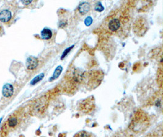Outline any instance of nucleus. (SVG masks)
<instances>
[{
  "label": "nucleus",
  "instance_id": "obj_1",
  "mask_svg": "<svg viewBox=\"0 0 163 137\" xmlns=\"http://www.w3.org/2000/svg\"><path fill=\"white\" fill-rule=\"evenodd\" d=\"M148 28L149 23L147 21L142 17L139 18L135 21L133 24V31L136 34L139 36H142L146 34Z\"/></svg>",
  "mask_w": 163,
  "mask_h": 137
},
{
  "label": "nucleus",
  "instance_id": "obj_2",
  "mask_svg": "<svg viewBox=\"0 0 163 137\" xmlns=\"http://www.w3.org/2000/svg\"><path fill=\"white\" fill-rule=\"evenodd\" d=\"M38 101H39L38 103H37L35 104L33 108L35 112H36V111H37V112L38 113H41L43 110L45 109V107L46 106L47 102L46 99L45 98H42L38 99Z\"/></svg>",
  "mask_w": 163,
  "mask_h": 137
},
{
  "label": "nucleus",
  "instance_id": "obj_3",
  "mask_svg": "<svg viewBox=\"0 0 163 137\" xmlns=\"http://www.w3.org/2000/svg\"><path fill=\"white\" fill-rule=\"evenodd\" d=\"M120 27V22L117 18H114L108 23V28L111 31L115 32L118 30Z\"/></svg>",
  "mask_w": 163,
  "mask_h": 137
},
{
  "label": "nucleus",
  "instance_id": "obj_4",
  "mask_svg": "<svg viewBox=\"0 0 163 137\" xmlns=\"http://www.w3.org/2000/svg\"><path fill=\"white\" fill-rule=\"evenodd\" d=\"M38 66V60L37 58L31 56L26 60V67L29 70H34Z\"/></svg>",
  "mask_w": 163,
  "mask_h": 137
},
{
  "label": "nucleus",
  "instance_id": "obj_5",
  "mask_svg": "<svg viewBox=\"0 0 163 137\" xmlns=\"http://www.w3.org/2000/svg\"><path fill=\"white\" fill-rule=\"evenodd\" d=\"M3 95L6 98L11 97L14 93V87L10 84H6L3 86L2 90Z\"/></svg>",
  "mask_w": 163,
  "mask_h": 137
},
{
  "label": "nucleus",
  "instance_id": "obj_6",
  "mask_svg": "<svg viewBox=\"0 0 163 137\" xmlns=\"http://www.w3.org/2000/svg\"><path fill=\"white\" fill-rule=\"evenodd\" d=\"M12 17L11 12L8 10H4L0 12V21L3 23L8 22Z\"/></svg>",
  "mask_w": 163,
  "mask_h": 137
},
{
  "label": "nucleus",
  "instance_id": "obj_7",
  "mask_svg": "<svg viewBox=\"0 0 163 137\" xmlns=\"http://www.w3.org/2000/svg\"><path fill=\"white\" fill-rule=\"evenodd\" d=\"M78 10L81 14L84 15L89 11L90 4L88 3H82L79 6Z\"/></svg>",
  "mask_w": 163,
  "mask_h": 137
},
{
  "label": "nucleus",
  "instance_id": "obj_8",
  "mask_svg": "<svg viewBox=\"0 0 163 137\" xmlns=\"http://www.w3.org/2000/svg\"><path fill=\"white\" fill-rule=\"evenodd\" d=\"M53 36L52 31L48 28L43 29L41 32V37L43 40H50Z\"/></svg>",
  "mask_w": 163,
  "mask_h": 137
},
{
  "label": "nucleus",
  "instance_id": "obj_9",
  "mask_svg": "<svg viewBox=\"0 0 163 137\" xmlns=\"http://www.w3.org/2000/svg\"><path fill=\"white\" fill-rule=\"evenodd\" d=\"M19 123V120H18V118L16 116H11L9 118L7 121V125L8 127L13 128L15 127Z\"/></svg>",
  "mask_w": 163,
  "mask_h": 137
},
{
  "label": "nucleus",
  "instance_id": "obj_10",
  "mask_svg": "<svg viewBox=\"0 0 163 137\" xmlns=\"http://www.w3.org/2000/svg\"><path fill=\"white\" fill-rule=\"evenodd\" d=\"M62 71V67L61 66L58 67L56 68V69L55 70V71H54L53 76L50 78V81H52L53 80H55V79H58L59 77V76H60Z\"/></svg>",
  "mask_w": 163,
  "mask_h": 137
},
{
  "label": "nucleus",
  "instance_id": "obj_11",
  "mask_svg": "<svg viewBox=\"0 0 163 137\" xmlns=\"http://www.w3.org/2000/svg\"><path fill=\"white\" fill-rule=\"evenodd\" d=\"M74 137H95V136L91 133H89L87 131H82L76 133L74 135Z\"/></svg>",
  "mask_w": 163,
  "mask_h": 137
},
{
  "label": "nucleus",
  "instance_id": "obj_12",
  "mask_svg": "<svg viewBox=\"0 0 163 137\" xmlns=\"http://www.w3.org/2000/svg\"><path fill=\"white\" fill-rule=\"evenodd\" d=\"M43 77H44V74H43V73H42V74H40V75H38V76H36L35 77H34L32 79V80L31 82V84L32 85H34L35 84L38 83L39 81H40L43 78Z\"/></svg>",
  "mask_w": 163,
  "mask_h": 137
},
{
  "label": "nucleus",
  "instance_id": "obj_13",
  "mask_svg": "<svg viewBox=\"0 0 163 137\" xmlns=\"http://www.w3.org/2000/svg\"><path fill=\"white\" fill-rule=\"evenodd\" d=\"M95 10L98 12H102L104 10V7L100 3H98L95 7Z\"/></svg>",
  "mask_w": 163,
  "mask_h": 137
},
{
  "label": "nucleus",
  "instance_id": "obj_14",
  "mask_svg": "<svg viewBox=\"0 0 163 137\" xmlns=\"http://www.w3.org/2000/svg\"><path fill=\"white\" fill-rule=\"evenodd\" d=\"M92 18L91 17H90V16H88L86 18V20L84 21V23L87 26H90V24H92Z\"/></svg>",
  "mask_w": 163,
  "mask_h": 137
},
{
  "label": "nucleus",
  "instance_id": "obj_15",
  "mask_svg": "<svg viewBox=\"0 0 163 137\" xmlns=\"http://www.w3.org/2000/svg\"><path fill=\"white\" fill-rule=\"evenodd\" d=\"M74 47V46H72V47H70V48H69L68 49H66V51L64 52V53H63V54H62V57H61V59H62L63 58H64V57H65L66 56H67V54L70 52V51L71 50V49L72 48H73Z\"/></svg>",
  "mask_w": 163,
  "mask_h": 137
},
{
  "label": "nucleus",
  "instance_id": "obj_16",
  "mask_svg": "<svg viewBox=\"0 0 163 137\" xmlns=\"http://www.w3.org/2000/svg\"><path fill=\"white\" fill-rule=\"evenodd\" d=\"M85 102H86V103H85V104H86V106H83L82 108L84 109V112H87V103H86V101H85ZM90 103H91V102H90ZM90 103H89V105H90L89 107H91V108H92V107H93V104H90Z\"/></svg>",
  "mask_w": 163,
  "mask_h": 137
},
{
  "label": "nucleus",
  "instance_id": "obj_17",
  "mask_svg": "<svg viewBox=\"0 0 163 137\" xmlns=\"http://www.w3.org/2000/svg\"><path fill=\"white\" fill-rule=\"evenodd\" d=\"M32 1H22V3L23 4H30V3H31Z\"/></svg>",
  "mask_w": 163,
  "mask_h": 137
}]
</instances>
